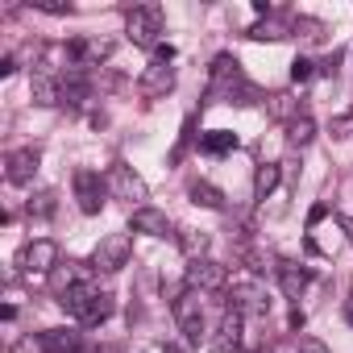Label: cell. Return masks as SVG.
I'll list each match as a JSON object with an SVG mask.
<instances>
[{
  "label": "cell",
  "mask_w": 353,
  "mask_h": 353,
  "mask_svg": "<svg viewBox=\"0 0 353 353\" xmlns=\"http://www.w3.org/2000/svg\"><path fill=\"white\" fill-rule=\"evenodd\" d=\"M312 137H316V121H312L307 112L291 117V125H287V141H291V145H307Z\"/></svg>",
  "instance_id": "obj_19"
},
{
  "label": "cell",
  "mask_w": 353,
  "mask_h": 353,
  "mask_svg": "<svg viewBox=\"0 0 353 353\" xmlns=\"http://www.w3.org/2000/svg\"><path fill=\"white\" fill-rule=\"evenodd\" d=\"M13 71H17V59L5 54V59H0V75H13Z\"/></svg>",
  "instance_id": "obj_27"
},
{
  "label": "cell",
  "mask_w": 353,
  "mask_h": 353,
  "mask_svg": "<svg viewBox=\"0 0 353 353\" xmlns=\"http://www.w3.org/2000/svg\"><path fill=\"white\" fill-rule=\"evenodd\" d=\"M212 349L216 353H241V312L225 307V316H221V324L212 332Z\"/></svg>",
  "instance_id": "obj_12"
},
{
  "label": "cell",
  "mask_w": 353,
  "mask_h": 353,
  "mask_svg": "<svg viewBox=\"0 0 353 353\" xmlns=\"http://www.w3.org/2000/svg\"><path fill=\"white\" fill-rule=\"evenodd\" d=\"M274 274H279V283H283V291H287L291 299H299V295H303V287L312 283V274H307L303 266H295V262H279V266H274Z\"/></svg>",
  "instance_id": "obj_17"
},
{
  "label": "cell",
  "mask_w": 353,
  "mask_h": 353,
  "mask_svg": "<svg viewBox=\"0 0 353 353\" xmlns=\"http://www.w3.org/2000/svg\"><path fill=\"white\" fill-rule=\"evenodd\" d=\"M341 225H345V229H349V241H353V221H341Z\"/></svg>",
  "instance_id": "obj_29"
},
{
  "label": "cell",
  "mask_w": 353,
  "mask_h": 353,
  "mask_svg": "<svg viewBox=\"0 0 353 353\" xmlns=\"http://www.w3.org/2000/svg\"><path fill=\"white\" fill-rule=\"evenodd\" d=\"M108 192L117 196V200H129V204H137V208H145L141 200L150 196V188H145V179L133 170V166H125V162H117L112 170H108Z\"/></svg>",
  "instance_id": "obj_6"
},
{
  "label": "cell",
  "mask_w": 353,
  "mask_h": 353,
  "mask_svg": "<svg viewBox=\"0 0 353 353\" xmlns=\"http://www.w3.org/2000/svg\"><path fill=\"white\" fill-rule=\"evenodd\" d=\"M162 353H179V349H174V345H166V349H162Z\"/></svg>",
  "instance_id": "obj_30"
},
{
  "label": "cell",
  "mask_w": 353,
  "mask_h": 353,
  "mask_svg": "<svg viewBox=\"0 0 353 353\" xmlns=\"http://www.w3.org/2000/svg\"><path fill=\"white\" fill-rule=\"evenodd\" d=\"M38 162H42V154L34 150V145H21V150H13L9 158H5V174H9V183H30L34 174H38Z\"/></svg>",
  "instance_id": "obj_11"
},
{
  "label": "cell",
  "mask_w": 353,
  "mask_h": 353,
  "mask_svg": "<svg viewBox=\"0 0 353 353\" xmlns=\"http://www.w3.org/2000/svg\"><path fill=\"white\" fill-rule=\"evenodd\" d=\"M254 88L241 79V63L233 54H216L212 59V96H250Z\"/></svg>",
  "instance_id": "obj_4"
},
{
  "label": "cell",
  "mask_w": 353,
  "mask_h": 353,
  "mask_svg": "<svg viewBox=\"0 0 353 353\" xmlns=\"http://www.w3.org/2000/svg\"><path fill=\"white\" fill-rule=\"evenodd\" d=\"M104 188H108V179H100L96 170H75V200L88 216H96L104 208Z\"/></svg>",
  "instance_id": "obj_10"
},
{
  "label": "cell",
  "mask_w": 353,
  "mask_h": 353,
  "mask_svg": "<svg viewBox=\"0 0 353 353\" xmlns=\"http://www.w3.org/2000/svg\"><path fill=\"white\" fill-rule=\"evenodd\" d=\"M30 5H34L38 13H50V17H63V13H71V5H63V0H30Z\"/></svg>",
  "instance_id": "obj_23"
},
{
  "label": "cell",
  "mask_w": 353,
  "mask_h": 353,
  "mask_svg": "<svg viewBox=\"0 0 353 353\" xmlns=\"http://www.w3.org/2000/svg\"><path fill=\"white\" fill-rule=\"evenodd\" d=\"M38 345H42L46 353H75V349H83V336L71 332V328H46V332L38 336Z\"/></svg>",
  "instance_id": "obj_15"
},
{
  "label": "cell",
  "mask_w": 353,
  "mask_h": 353,
  "mask_svg": "<svg viewBox=\"0 0 353 353\" xmlns=\"http://www.w3.org/2000/svg\"><path fill=\"white\" fill-rule=\"evenodd\" d=\"M30 92H34V104H42V108L63 104V79H54V75H38V71H34Z\"/></svg>",
  "instance_id": "obj_16"
},
{
  "label": "cell",
  "mask_w": 353,
  "mask_h": 353,
  "mask_svg": "<svg viewBox=\"0 0 353 353\" xmlns=\"http://www.w3.org/2000/svg\"><path fill=\"white\" fill-rule=\"evenodd\" d=\"M233 145H237V133H229V129H212V133L200 137V150L204 154H229Z\"/></svg>",
  "instance_id": "obj_20"
},
{
  "label": "cell",
  "mask_w": 353,
  "mask_h": 353,
  "mask_svg": "<svg viewBox=\"0 0 353 353\" xmlns=\"http://www.w3.org/2000/svg\"><path fill=\"white\" fill-rule=\"evenodd\" d=\"M174 320H179V332L188 345H200L204 341V295L183 287L179 299H174Z\"/></svg>",
  "instance_id": "obj_3"
},
{
  "label": "cell",
  "mask_w": 353,
  "mask_h": 353,
  "mask_svg": "<svg viewBox=\"0 0 353 353\" xmlns=\"http://www.w3.org/2000/svg\"><path fill=\"white\" fill-rule=\"evenodd\" d=\"M345 320H349V324H353V295H349V299H345Z\"/></svg>",
  "instance_id": "obj_28"
},
{
  "label": "cell",
  "mask_w": 353,
  "mask_h": 353,
  "mask_svg": "<svg viewBox=\"0 0 353 353\" xmlns=\"http://www.w3.org/2000/svg\"><path fill=\"white\" fill-rule=\"evenodd\" d=\"M137 88H141V96H150V100H154V96H166V92L174 88V67L150 63V67L141 71V83H137Z\"/></svg>",
  "instance_id": "obj_14"
},
{
  "label": "cell",
  "mask_w": 353,
  "mask_h": 353,
  "mask_svg": "<svg viewBox=\"0 0 353 353\" xmlns=\"http://www.w3.org/2000/svg\"><path fill=\"white\" fill-rule=\"evenodd\" d=\"M129 258H133V241H129V233H108V237L96 245L92 266H96L100 274H117L121 266H129Z\"/></svg>",
  "instance_id": "obj_5"
},
{
  "label": "cell",
  "mask_w": 353,
  "mask_h": 353,
  "mask_svg": "<svg viewBox=\"0 0 353 353\" xmlns=\"http://www.w3.org/2000/svg\"><path fill=\"white\" fill-rule=\"evenodd\" d=\"M162 30H166V17H162L158 5H137L125 17V34H129L133 46H145V50L162 46Z\"/></svg>",
  "instance_id": "obj_2"
},
{
  "label": "cell",
  "mask_w": 353,
  "mask_h": 353,
  "mask_svg": "<svg viewBox=\"0 0 353 353\" xmlns=\"http://www.w3.org/2000/svg\"><path fill=\"white\" fill-rule=\"evenodd\" d=\"M279 179H283L279 162H262V166H258V174H254V196H258V200H270V196H274V188H279Z\"/></svg>",
  "instance_id": "obj_18"
},
{
  "label": "cell",
  "mask_w": 353,
  "mask_h": 353,
  "mask_svg": "<svg viewBox=\"0 0 353 353\" xmlns=\"http://www.w3.org/2000/svg\"><path fill=\"white\" fill-rule=\"evenodd\" d=\"M30 216H54V192H38L30 200Z\"/></svg>",
  "instance_id": "obj_22"
},
{
  "label": "cell",
  "mask_w": 353,
  "mask_h": 353,
  "mask_svg": "<svg viewBox=\"0 0 353 353\" xmlns=\"http://www.w3.org/2000/svg\"><path fill=\"white\" fill-rule=\"evenodd\" d=\"M192 200L204 204V208H225V196H221L212 183H192Z\"/></svg>",
  "instance_id": "obj_21"
},
{
  "label": "cell",
  "mask_w": 353,
  "mask_h": 353,
  "mask_svg": "<svg viewBox=\"0 0 353 353\" xmlns=\"http://www.w3.org/2000/svg\"><path fill=\"white\" fill-rule=\"evenodd\" d=\"M291 79H295V83H307V79H312V59H295V63H291Z\"/></svg>",
  "instance_id": "obj_24"
},
{
  "label": "cell",
  "mask_w": 353,
  "mask_h": 353,
  "mask_svg": "<svg viewBox=\"0 0 353 353\" xmlns=\"http://www.w3.org/2000/svg\"><path fill=\"white\" fill-rule=\"evenodd\" d=\"M17 266L26 274H50L59 266V245L50 237H38V241H26L21 254H17Z\"/></svg>",
  "instance_id": "obj_7"
},
{
  "label": "cell",
  "mask_w": 353,
  "mask_h": 353,
  "mask_svg": "<svg viewBox=\"0 0 353 353\" xmlns=\"http://www.w3.org/2000/svg\"><path fill=\"white\" fill-rule=\"evenodd\" d=\"M129 229H133V233H145V237H170V221H166V212H158V208H133Z\"/></svg>",
  "instance_id": "obj_13"
},
{
  "label": "cell",
  "mask_w": 353,
  "mask_h": 353,
  "mask_svg": "<svg viewBox=\"0 0 353 353\" xmlns=\"http://www.w3.org/2000/svg\"><path fill=\"white\" fill-rule=\"evenodd\" d=\"M229 307L241 312V316H266V312H270V295H266V287H262L258 279H237Z\"/></svg>",
  "instance_id": "obj_8"
},
{
  "label": "cell",
  "mask_w": 353,
  "mask_h": 353,
  "mask_svg": "<svg viewBox=\"0 0 353 353\" xmlns=\"http://www.w3.org/2000/svg\"><path fill=\"white\" fill-rule=\"evenodd\" d=\"M154 63H162V67H170V63H174V46H170V42H162V46H154Z\"/></svg>",
  "instance_id": "obj_25"
},
{
  "label": "cell",
  "mask_w": 353,
  "mask_h": 353,
  "mask_svg": "<svg viewBox=\"0 0 353 353\" xmlns=\"http://www.w3.org/2000/svg\"><path fill=\"white\" fill-rule=\"evenodd\" d=\"M183 287H188V291H200V295L221 291V287H225V266H216L212 258H196V262H188V270H183Z\"/></svg>",
  "instance_id": "obj_9"
},
{
  "label": "cell",
  "mask_w": 353,
  "mask_h": 353,
  "mask_svg": "<svg viewBox=\"0 0 353 353\" xmlns=\"http://www.w3.org/2000/svg\"><path fill=\"white\" fill-rule=\"evenodd\" d=\"M299 353H328V345H324V341H316V336H307V341L299 345Z\"/></svg>",
  "instance_id": "obj_26"
},
{
  "label": "cell",
  "mask_w": 353,
  "mask_h": 353,
  "mask_svg": "<svg viewBox=\"0 0 353 353\" xmlns=\"http://www.w3.org/2000/svg\"><path fill=\"white\" fill-rule=\"evenodd\" d=\"M79 324H104L108 316H112V295H104L96 283H88V279H71V283H63V299H59Z\"/></svg>",
  "instance_id": "obj_1"
}]
</instances>
